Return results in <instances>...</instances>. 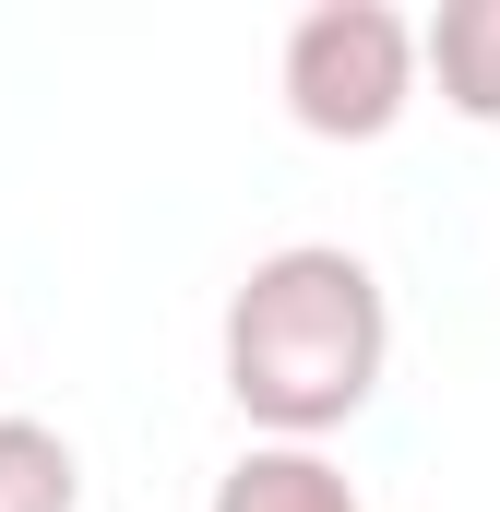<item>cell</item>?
Instances as JSON below:
<instances>
[{
	"instance_id": "obj_2",
	"label": "cell",
	"mask_w": 500,
	"mask_h": 512,
	"mask_svg": "<svg viewBox=\"0 0 500 512\" xmlns=\"http://www.w3.org/2000/svg\"><path fill=\"white\" fill-rule=\"evenodd\" d=\"M274 84L310 143H381L417 108V24L393 0H310L274 48Z\"/></svg>"
},
{
	"instance_id": "obj_1",
	"label": "cell",
	"mask_w": 500,
	"mask_h": 512,
	"mask_svg": "<svg viewBox=\"0 0 500 512\" xmlns=\"http://www.w3.org/2000/svg\"><path fill=\"white\" fill-rule=\"evenodd\" d=\"M215 370L262 441H334L393 370V298L346 239H286L227 286Z\"/></svg>"
},
{
	"instance_id": "obj_4",
	"label": "cell",
	"mask_w": 500,
	"mask_h": 512,
	"mask_svg": "<svg viewBox=\"0 0 500 512\" xmlns=\"http://www.w3.org/2000/svg\"><path fill=\"white\" fill-rule=\"evenodd\" d=\"M203 512H370V501H358V477H346L322 441H250L239 465L215 477Z\"/></svg>"
},
{
	"instance_id": "obj_3",
	"label": "cell",
	"mask_w": 500,
	"mask_h": 512,
	"mask_svg": "<svg viewBox=\"0 0 500 512\" xmlns=\"http://www.w3.org/2000/svg\"><path fill=\"white\" fill-rule=\"evenodd\" d=\"M417 84H441L453 120L500 131V0H441L417 24Z\"/></svg>"
},
{
	"instance_id": "obj_5",
	"label": "cell",
	"mask_w": 500,
	"mask_h": 512,
	"mask_svg": "<svg viewBox=\"0 0 500 512\" xmlns=\"http://www.w3.org/2000/svg\"><path fill=\"white\" fill-rule=\"evenodd\" d=\"M0 512H84V453L48 417H0Z\"/></svg>"
}]
</instances>
